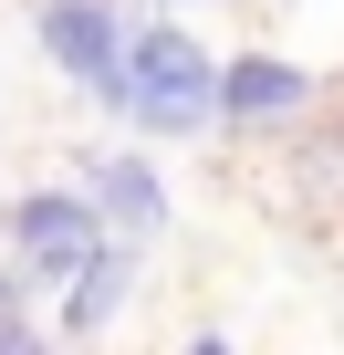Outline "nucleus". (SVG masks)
<instances>
[{
    "mask_svg": "<svg viewBox=\"0 0 344 355\" xmlns=\"http://www.w3.org/2000/svg\"><path fill=\"white\" fill-rule=\"evenodd\" d=\"M219 84H230V63H209V42H188L178 21H136L125 32V73H115L105 105L125 125H146V136H199L219 115Z\"/></svg>",
    "mask_w": 344,
    "mask_h": 355,
    "instance_id": "obj_1",
    "label": "nucleus"
},
{
    "mask_svg": "<svg viewBox=\"0 0 344 355\" xmlns=\"http://www.w3.org/2000/svg\"><path fill=\"white\" fill-rule=\"evenodd\" d=\"M105 241H115V220L94 209V189H32V199L11 209V261H21V282H42V293H63Z\"/></svg>",
    "mask_w": 344,
    "mask_h": 355,
    "instance_id": "obj_2",
    "label": "nucleus"
},
{
    "mask_svg": "<svg viewBox=\"0 0 344 355\" xmlns=\"http://www.w3.org/2000/svg\"><path fill=\"white\" fill-rule=\"evenodd\" d=\"M32 32H42V53H53L94 105H105V94H115V73H125V32H136V21L115 11V0H42Z\"/></svg>",
    "mask_w": 344,
    "mask_h": 355,
    "instance_id": "obj_3",
    "label": "nucleus"
},
{
    "mask_svg": "<svg viewBox=\"0 0 344 355\" xmlns=\"http://www.w3.org/2000/svg\"><path fill=\"white\" fill-rule=\"evenodd\" d=\"M313 105V73L302 63H282V53H230V84H219V125L230 136H261V125H282V115H302Z\"/></svg>",
    "mask_w": 344,
    "mask_h": 355,
    "instance_id": "obj_4",
    "label": "nucleus"
},
{
    "mask_svg": "<svg viewBox=\"0 0 344 355\" xmlns=\"http://www.w3.org/2000/svg\"><path fill=\"white\" fill-rule=\"evenodd\" d=\"M136 251H146V241H125V230H115V241L63 282V334H73V345H94V334L125 313V293H136Z\"/></svg>",
    "mask_w": 344,
    "mask_h": 355,
    "instance_id": "obj_5",
    "label": "nucleus"
},
{
    "mask_svg": "<svg viewBox=\"0 0 344 355\" xmlns=\"http://www.w3.org/2000/svg\"><path fill=\"white\" fill-rule=\"evenodd\" d=\"M84 189H94V209H105L125 241H156V230H167V189H156V167H146V157H94V167H84Z\"/></svg>",
    "mask_w": 344,
    "mask_h": 355,
    "instance_id": "obj_6",
    "label": "nucleus"
},
{
    "mask_svg": "<svg viewBox=\"0 0 344 355\" xmlns=\"http://www.w3.org/2000/svg\"><path fill=\"white\" fill-rule=\"evenodd\" d=\"M21 345H42V334L21 313V261H11V272H0V355H21Z\"/></svg>",
    "mask_w": 344,
    "mask_h": 355,
    "instance_id": "obj_7",
    "label": "nucleus"
}]
</instances>
